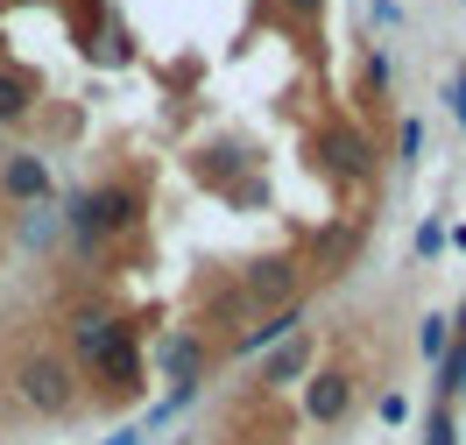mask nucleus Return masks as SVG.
<instances>
[{
  "label": "nucleus",
  "instance_id": "19",
  "mask_svg": "<svg viewBox=\"0 0 466 445\" xmlns=\"http://www.w3.org/2000/svg\"><path fill=\"white\" fill-rule=\"evenodd\" d=\"M368 86L389 92V50H368Z\"/></svg>",
  "mask_w": 466,
  "mask_h": 445
},
{
  "label": "nucleus",
  "instance_id": "13",
  "mask_svg": "<svg viewBox=\"0 0 466 445\" xmlns=\"http://www.w3.org/2000/svg\"><path fill=\"white\" fill-rule=\"evenodd\" d=\"M445 347H452V319H445V311H424V319H417V354L445 360Z\"/></svg>",
  "mask_w": 466,
  "mask_h": 445
},
{
  "label": "nucleus",
  "instance_id": "14",
  "mask_svg": "<svg viewBox=\"0 0 466 445\" xmlns=\"http://www.w3.org/2000/svg\"><path fill=\"white\" fill-rule=\"evenodd\" d=\"M240 163H248V156H240L233 142H219V148H205V156H198V177H233Z\"/></svg>",
  "mask_w": 466,
  "mask_h": 445
},
{
  "label": "nucleus",
  "instance_id": "9",
  "mask_svg": "<svg viewBox=\"0 0 466 445\" xmlns=\"http://www.w3.org/2000/svg\"><path fill=\"white\" fill-rule=\"evenodd\" d=\"M290 332H304V304H283V311H262L248 332H233V354H268V347H283Z\"/></svg>",
  "mask_w": 466,
  "mask_h": 445
},
{
  "label": "nucleus",
  "instance_id": "17",
  "mask_svg": "<svg viewBox=\"0 0 466 445\" xmlns=\"http://www.w3.org/2000/svg\"><path fill=\"white\" fill-rule=\"evenodd\" d=\"M396 156H403V163H417V156H424V127H417V120H403V127H396Z\"/></svg>",
  "mask_w": 466,
  "mask_h": 445
},
{
  "label": "nucleus",
  "instance_id": "16",
  "mask_svg": "<svg viewBox=\"0 0 466 445\" xmlns=\"http://www.w3.org/2000/svg\"><path fill=\"white\" fill-rule=\"evenodd\" d=\"M445 248H452V240H445V227H438V219H424V227H417V255H424V262H438Z\"/></svg>",
  "mask_w": 466,
  "mask_h": 445
},
{
  "label": "nucleus",
  "instance_id": "7",
  "mask_svg": "<svg viewBox=\"0 0 466 445\" xmlns=\"http://www.w3.org/2000/svg\"><path fill=\"white\" fill-rule=\"evenodd\" d=\"M347 410H353V375L347 368H319V375L304 382V417L332 431V424H347Z\"/></svg>",
  "mask_w": 466,
  "mask_h": 445
},
{
  "label": "nucleus",
  "instance_id": "23",
  "mask_svg": "<svg viewBox=\"0 0 466 445\" xmlns=\"http://www.w3.org/2000/svg\"><path fill=\"white\" fill-rule=\"evenodd\" d=\"M0 64H7V57H0Z\"/></svg>",
  "mask_w": 466,
  "mask_h": 445
},
{
  "label": "nucleus",
  "instance_id": "1",
  "mask_svg": "<svg viewBox=\"0 0 466 445\" xmlns=\"http://www.w3.org/2000/svg\"><path fill=\"white\" fill-rule=\"evenodd\" d=\"M142 184L135 177H114V184H86V191H64V227H71V248L78 255H99L106 240L135 234L142 227Z\"/></svg>",
  "mask_w": 466,
  "mask_h": 445
},
{
  "label": "nucleus",
  "instance_id": "3",
  "mask_svg": "<svg viewBox=\"0 0 466 445\" xmlns=\"http://www.w3.org/2000/svg\"><path fill=\"white\" fill-rule=\"evenodd\" d=\"M319 163L339 184H368L375 177V142H368L360 127H347V120H325L319 127Z\"/></svg>",
  "mask_w": 466,
  "mask_h": 445
},
{
  "label": "nucleus",
  "instance_id": "6",
  "mask_svg": "<svg viewBox=\"0 0 466 445\" xmlns=\"http://www.w3.org/2000/svg\"><path fill=\"white\" fill-rule=\"evenodd\" d=\"M240 297H248V311H283V304H297V262L290 255L255 262L248 276H240Z\"/></svg>",
  "mask_w": 466,
  "mask_h": 445
},
{
  "label": "nucleus",
  "instance_id": "11",
  "mask_svg": "<svg viewBox=\"0 0 466 445\" xmlns=\"http://www.w3.org/2000/svg\"><path fill=\"white\" fill-rule=\"evenodd\" d=\"M35 71H15V64H0V127H22L35 114Z\"/></svg>",
  "mask_w": 466,
  "mask_h": 445
},
{
  "label": "nucleus",
  "instance_id": "20",
  "mask_svg": "<svg viewBox=\"0 0 466 445\" xmlns=\"http://www.w3.org/2000/svg\"><path fill=\"white\" fill-rule=\"evenodd\" d=\"M283 7H297V15H319L325 0H283Z\"/></svg>",
  "mask_w": 466,
  "mask_h": 445
},
{
  "label": "nucleus",
  "instance_id": "10",
  "mask_svg": "<svg viewBox=\"0 0 466 445\" xmlns=\"http://www.w3.org/2000/svg\"><path fill=\"white\" fill-rule=\"evenodd\" d=\"M304 375H311V339H304V332H290L283 347H268L262 389H290V382H304Z\"/></svg>",
  "mask_w": 466,
  "mask_h": 445
},
{
  "label": "nucleus",
  "instance_id": "5",
  "mask_svg": "<svg viewBox=\"0 0 466 445\" xmlns=\"http://www.w3.org/2000/svg\"><path fill=\"white\" fill-rule=\"evenodd\" d=\"M156 360H163V375H170V396H198V382H205V332L198 326H177V332H163V347H156Z\"/></svg>",
  "mask_w": 466,
  "mask_h": 445
},
{
  "label": "nucleus",
  "instance_id": "8",
  "mask_svg": "<svg viewBox=\"0 0 466 445\" xmlns=\"http://www.w3.org/2000/svg\"><path fill=\"white\" fill-rule=\"evenodd\" d=\"M0 191H7L15 206H43V198H50V163H43L35 148H7V156H0Z\"/></svg>",
  "mask_w": 466,
  "mask_h": 445
},
{
  "label": "nucleus",
  "instance_id": "2",
  "mask_svg": "<svg viewBox=\"0 0 466 445\" xmlns=\"http://www.w3.org/2000/svg\"><path fill=\"white\" fill-rule=\"evenodd\" d=\"M15 396H22L35 417H71L78 410V368L57 360V354H29L15 368Z\"/></svg>",
  "mask_w": 466,
  "mask_h": 445
},
{
  "label": "nucleus",
  "instance_id": "12",
  "mask_svg": "<svg viewBox=\"0 0 466 445\" xmlns=\"http://www.w3.org/2000/svg\"><path fill=\"white\" fill-rule=\"evenodd\" d=\"M438 403L452 410V403H466V339H452L445 347V360H438Z\"/></svg>",
  "mask_w": 466,
  "mask_h": 445
},
{
  "label": "nucleus",
  "instance_id": "15",
  "mask_svg": "<svg viewBox=\"0 0 466 445\" xmlns=\"http://www.w3.org/2000/svg\"><path fill=\"white\" fill-rule=\"evenodd\" d=\"M424 445H460V424L445 403H431V417H424Z\"/></svg>",
  "mask_w": 466,
  "mask_h": 445
},
{
  "label": "nucleus",
  "instance_id": "21",
  "mask_svg": "<svg viewBox=\"0 0 466 445\" xmlns=\"http://www.w3.org/2000/svg\"><path fill=\"white\" fill-rule=\"evenodd\" d=\"M106 445H142V431H114V439H106Z\"/></svg>",
  "mask_w": 466,
  "mask_h": 445
},
{
  "label": "nucleus",
  "instance_id": "4",
  "mask_svg": "<svg viewBox=\"0 0 466 445\" xmlns=\"http://www.w3.org/2000/svg\"><path fill=\"white\" fill-rule=\"evenodd\" d=\"M64 332H71V360H78V368L92 375V368L114 354V347H120V339H127L135 326H127V319H114V311H99V304H78Z\"/></svg>",
  "mask_w": 466,
  "mask_h": 445
},
{
  "label": "nucleus",
  "instance_id": "22",
  "mask_svg": "<svg viewBox=\"0 0 466 445\" xmlns=\"http://www.w3.org/2000/svg\"><path fill=\"white\" fill-rule=\"evenodd\" d=\"M452 326H460V332H452V339H466V304H460V319H452Z\"/></svg>",
  "mask_w": 466,
  "mask_h": 445
},
{
  "label": "nucleus",
  "instance_id": "18",
  "mask_svg": "<svg viewBox=\"0 0 466 445\" xmlns=\"http://www.w3.org/2000/svg\"><path fill=\"white\" fill-rule=\"evenodd\" d=\"M445 99H452V120H460V127H466V64H460V71H452V86H445Z\"/></svg>",
  "mask_w": 466,
  "mask_h": 445
}]
</instances>
